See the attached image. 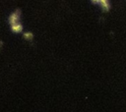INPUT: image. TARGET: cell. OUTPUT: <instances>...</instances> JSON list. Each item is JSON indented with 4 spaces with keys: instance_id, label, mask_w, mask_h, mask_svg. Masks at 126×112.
I'll list each match as a JSON object with an SVG mask.
<instances>
[{
    "instance_id": "1",
    "label": "cell",
    "mask_w": 126,
    "mask_h": 112,
    "mask_svg": "<svg viewBox=\"0 0 126 112\" xmlns=\"http://www.w3.org/2000/svg\"><path fill=\"white\" fill-rule=\"evenodd\" d=\"M20 17H21V12H20V10L14 11V12L9 16V19H8L10 26L20 23Z\"/></svg>"
},
{
    "instance_id": "2",
    "label": "cell",
    "mask_w": 126,
    "mask_h": 112,
    "mask_svg": "<svg viewBox=\"0 0 126 112\" xmlns=\"http://www.w3.org/2000/svg\"><path fill=\"white\" fill-rule=\"evenodd\" d=\"M11 30L15 33H19L23 30V26L21 23H18V24H15V25H12L11 26Z\"/></svg>"
},
{
    "instance_id": "3",
    "label": "cell",
    "mask_w": 126,
    "mask_h": 112,
    "mask_svg": "<svg viewBox=\"0 0 126 112\" xmlns=\"http://www.w3.org/2000/svg\"><path fill=\"white\" fill-rule=\"evenodd\" d=\"M98 4L100 5V7H101L104 11H108V10H109V8H110L109 1H108V0H99Z\"/></svg>"
},
{
    "instance_id": "4",
    "label": "cell",
    "mask_w": 126,
    "mask_h": 112,
    "mask_svg": "<svg viewBox=\"0 0 126 112\" xmlns=\"http://www.w3.org/2000/svg\"><path fill=\"white\" fill-rule=\"evenodd\" d=\"M23 36H24V38H25L26 40H29V41L32 40V38H33V34H32V32H31V31H26V32H24Z\"/></svg>"
},
{
    "instance_id": "5",
    "label": "cell",
    "mask_w": 126,
    "mask_h": 112,
    "mask_svg": "<svg viewBox=\"0 0 126 112\" xmlns=\"http://www.w3.org/2000/svg\"><path fill=\"white\" fill-rule=\"evenodd\" d=\"M94 4H98V2H99V0H91Z\"/></svg>"
},
{
    "instance_id": "6",
    "label": "cell",
    "mask_w": 126,
    "mask_h": 112,
    "mask_svg": "<svg viewBox=\"0 0 126 112\" xmlns=\"http://www.w3.org/2000/svg\"><path fill=\"white\" fill-rule=\"evenodd\" d=\"M1 45H2V42H0V48H1Z\"/></svg>"
}]
</instances>
